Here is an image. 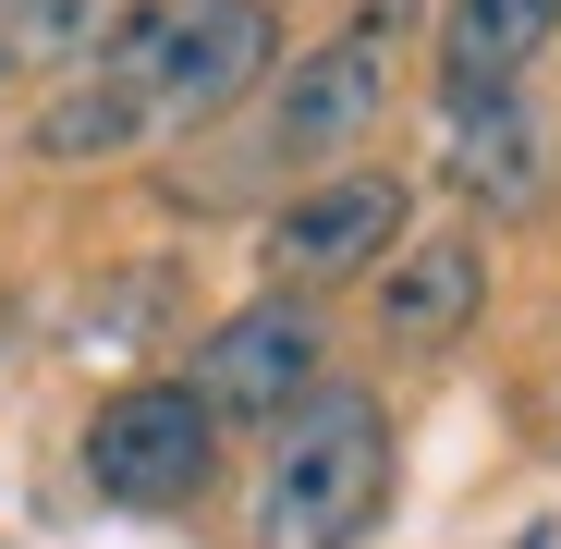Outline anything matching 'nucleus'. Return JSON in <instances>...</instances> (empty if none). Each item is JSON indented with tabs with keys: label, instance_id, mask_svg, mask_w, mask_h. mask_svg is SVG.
<instances>
[{
	"label": "nucleus",
	"instance_id": "obj_5",
	"mask_svg": "<svg viewBox=\"0 0 561 549\" xmlns=\"http://www.w3.org/2000/svg\"><path fill=\"white\" fill-rule=\"evenodd\" d=\"M391 244H403V183L391 171H318L294 208L268 220V268L280 282H354V268H391Z\"/></svg>",
	"mask_w": 561,
	"mask_h": 549
},
{
	"label": "nucleus",
	"instance_id": "obj_4",
	"mask_svg": "<svg viewBox=\"0 0 561 549\" xmlns=\"http://www.w3.org/2000/svg\"><path fill=\"white\" fill-rule=\"evenodd\" d=\"M318 391V318L294 306V294H268V306H232L220 330H208V354H196V403L220 415V427H280Z\"/></svg>",
	"mask_w": 561,
	"mask_h": 549
},
{
	"label": "nucleus",
	"instance_id": "obj_3",
	"mask_svg": "<svg viewBox=\"0 0 561 549\" xmlns=\"http://www.w3.org/2000/svg\"><path fill=\"white\" fill-rule=\"evenodd\" d=\"M208 465H220V415L196 403V379H135L85 415V477L123 513H183L208 489Z\"/></svg>",
	"mask_w": 561,
	"mask_h": 549
},
{
	"label": "nucleus",
	"instance_id": "obj_7",
	"mask_svg": "<svg viewBox=\"0 0 561 549\" xmlns=\"http://www.w3.org/2000/svg\"><path fill=\"white\" fill-rule=\"evenodd\" d=\"M439 171L489 220H525L549 196V123L525 111V85H501V99H439Z\"/></svg>",
	"mask_w": 561,
	"mask_h": 549
},
{
	"label": "nucleus",
	"instance_id": "obj_10",
	"mask_svg": "<svg viewBox=\"0 0 561 549\" xmlns=\"http://www.w3.org/2000/svg\"><path fill=\"white\" fill-rule=\"evenodd\" d=\"M99 25H111L99 0H0V85H13V73H49V61L73 73Z\"/></svg>",
	"mask_w": 561,
	"mask_h": 549
},
{
	"label": "nucleus",
	"instance_id": "obj_2",
	"mask_svg": "<svg viewBox=\"0 0 561 549\" xmlns=\"http://www.w3.org/2000/svg\"><path fill=\"white\" fill-rule=\"evenodd\" d=\"M379 501H391V415H379V391L318 379L268 427L244 549H354L366 525H379Z\"/></svg>",
	"mask_w": 561,
	"mask_h": 549
},
{
	"label": "nucleus",
	"instance_id": "obj_9",
	"mask_svg": "<svg viewBox=\"0 0 561 549\" xmlns=\"http://www.w3.org/2000/svg\"><path fill=\"white\" fill-rule=\"evenodd\" d=\"M561 37V0H451L439 13V99H501Z\"/></svg>",
	"mask_w": 561,
	"mask_h": 549
},
{
	"label": "nucleus",
	"instance_id": "obj_6",
	"mask_svg": "<svg viewBox=\"0 0 561 549\" xmlns=\"http://www.w3.org/2000/svg\"><path fill=\"white\" fill-rule=\"evenodd\" d=\"M379 111H391V13H366V25H342L330 49L294 61V85H280V111H268V147L318 171V159H342Z\"/></svg>",
	"mask_w": 561,
	"mask_h": 549
},
{
	"label": "nucleus",
	"instance_id": "obj_8",
	"mask_svg": "<svg viewBox=\"0 0 561 549\" xmlns=\"http://www.w3.org/2000/svg\"><path fill=\"white\" fill-rule=\"evenodd\" d=\"M477 306H489L477 232H415V244H391V268H379V330H391L403 354L463 342V330H477Z\"/></svg>",
	"mask_w": 561,
	"mask_h": 549
},
{
	"label": "nucleus",
	"instance_id": "obj_1",
	"mask_svg": "<svg viewBox=\"0 0 561 549\" xmlns=\"http://www.w3.org/2000/svg\"><path fill=\"white\" fill-rule=\"evenodd\" d=\"M268 49H280L268 0H123L85 37V61L37 99L25 147L61 171H99V159H135L159 135H196L268 73Z\"/></svg>",
	"mask_w": 561,
	"mask_h": 549
}]
</instances>
